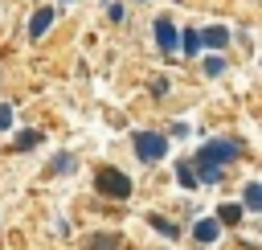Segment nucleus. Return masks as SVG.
<instances>
[{
  "label": "nucleus",
  "mask_w": 262,
  "mask_h": 250,
  "mask_svg": "<svg viewBox=\"0 0 262 250\" xmlns=\"http://www.w3.org/2000/svg\"><path fill=\"white\" fill-rule=\"evenodd\" d=\"M57 4H74V0H57Z\"/></svg>",
  "instance_id": "20"
},
{
  "label": "nucleus",
  "mask_w": 262,
  "mask_h": 250,
  "mask_svg": "<svg viewBox=\"0 0 262 250\" xmlns=\"http://www.w3.org/2000/svg\"><path fill=\"white\" fill-rule=\"evenodd\" d=\"M74 168H78V156H74V152H57V156L49 160L45 172H49V176H70Z\"/></svg>",
  "instance_id": "7"
},
{
  "label": "nucleus",
  "mask_w": 262,
  "mask_h": 250,
  "mask_svg": "<svg viewBox=\"0 0 262 250\" xmlns=\"http://www.w3.org/2000/svg\"><path fill=\"white\" fill-rule=\"evenodd\" d=\"M106 16H111L115 25H123V20H127V8H123L119 0H111V4H106Z\"/></svg>",
  "instance_id": "17"
},
{
  "label": "nucleus",
  "mask_w": 262,
  "mask_h": 250,
  "mask_svg": "<svg viewBox=\"0 0 262 250\" xmlns=\"http://www.w3.org/2000/svg\"><path fill=\"white\" fill-rule=\"evenodd\" d=\"M94 193H98V197H111V201H127V197H131V176L106 164V168L94 172Z\"/></svg>",
  "instance_id": "2"
},
{
  "label": "nucleus",
  "mask_w": 262,
  "mask_h": 250,
  "mask_svg": "<svg viewBox=\"0 0 262 250\" xmlns=\"http://www.w3.org/2000/svg\"><path fill=\"white\" fill-rule=\"evenodd\" d=\"M201 45H209V49H225V45H229V29H225V25H209V29H201Z\"/></svg>",
  "instance_id": "6"
},
{
  "label": "nucleus",
  "mask_w": 262,
  "mask_h": 250,
  "mask_svg": "<svg viewBox=\"0 0 262 250\" xmlns=\"http://www.w3.org/2000/svg\"><path fill=\"white\" fill-rule=\"evenodd\" d=\"M205 74L209 78H221L225 74V57H205Z\"/></svg>",
  "instance_id": "15"
},
{
  "label": "nucleus",
  "mask_w": 262,
  "mask_h": 250,
  "mask_svg": "<svg viewBox=\"0 0 262 250\" xmlns=\"http://www.w3.org/2000/svg\"><path fill=\"white\" fill-rule=\"evenodd\" d=\"M176 180H180L184 189H196V172H192V164H180V172H176Z\"/></svg>",
  "instance_id": "16"
},
{
  "label": "nucleus",
  "mask_w": 262,
  "mask_h": 250,
  "mask_svg": "<svg viewBox=\"0 0 262 250\" xmlns=\"http://www.w3.org/2000/svg\"><path fill=\"white\" fill-rule=\"evenodd\" d=\"M86 250H123V242H119V234H90Z\"/></svg>",
  "instance_id": "12"
},
{
  "label": "nucleus",
  "mask_w": 262,
  "mask_h": 250,
  "mask_svg": "<svg viewBox=\"0 0 262 250\" xmlns=\"http://www.w3.org/2000/svg\"><path fill=\"white\" fill-rule=\"evenodd\" d=\"M242 156V139L233 135H221V139H209L201 152H196V164H213V168H229L233 160Z\"/></svg>",
  "instance_id": "1"
},
{
  "label": "nucleus",
  "mask_w": 262,
  "mask_h": 250,
  "mask_svg": "<svg viewBox=\"0 0 262 250\" xmlns=\"http://www.w3.org/2000/svg\"><path fill=\"white\" fill-rule=\"evenodd\" d=\"M131 148H135V156H139L143 164H156V160L168 156V139H164L160 131H135V135H131Z\"/></svg>",
  "instance_id": "3"
},
{
  "label": "nucleus",
  "mask_w": 262,
  "mask_h": 250,
  "mask_svg": "<svg viewBox=\"0 0 262 250\" xmlns=\"http://www.w3.org/2000/svg\"><path fill=\"white\" fill-rule=\"evenodd\" d=\"M176 49H180L184 57H196V53H201V33H196V29L176 33Z\"/></svg>",
  "instance_id": "8"
},
{
  "label": "nucleus",
  "mask_w": 262,
  "mask_h": 250,
  "mask_svg": "<svg viewBox=\"0 0 262 250\" xmlns=\"http://www.w3.org/2000/svg\"><path fill=\"white\" fill-rule=\"evenodd\" d=\"M242 213H246V209H242L237 201H225V205H217V217H213V221H217V225H237Z\"/></svg>",
  "instance_id": "10"
},
{
  "label": "nucleus",
  "mask_w": 262,
  "mask_h": 250,
  "mask_svg": "<svg viewBox=\"0 0 262 250\" xmlns=\"http://www.w3.org/2000/svg\"><path fill=\"white\" fill-rule=\"evenodd\" d=\"M41 139H45V135H41L37 127H29V131H16V139H12V152H33Z\"/></svg>",
  "instance_id": "11"
},
{
  "label": "nucleus",
  "mask_w": 262,
  "mask_h": 250,
  "mask_svg": "<svg viewBox=\"0 0 262 250\" xmlns=\"http://www.w3.org/2000/svg\"><path fill=\"white\" fill-rule=\"evenodd\" d=\"M147 221H151V230H160L164 238H180V225H176V221H168V217H160V213L147 217Z\"/></svg>",
  "instance_id": "14"
},
{
  "label": "nucleus",
  "mask_w": 262,
  "mask_h": 250,
  "mask_svg": "<svg viewBox=\"0 0 262 250\" xmlns=\"http://www.w3.org/2000/svg\"><path fill=\"white\" fill-rule=\"evenodd\" d=\"M8 127H12V107L0 102V131H8Z\"/></svg>",
  "instance_id": "18"
},
{
  "label": "nucleus",
  "mask_w": 262,
  "mask_h": 250,
  "mask_svg": "<svg viewBox=\"0 0 262 250\" xmlns=\"http://www.w3.org/2000/svg\"><path fill=\"white\" fill-rule=\"evenodd\" d=\"M151 94L164 98V94H168V78H156V82H151Z\"/></svg>",
  "instance_id": "19"
},
{
  "label": "nucleus",
  "mask_w": 262,
  "mask_h": 250,
  "mask_svg": "<svg viewBox=\"0 0 262 250\" xmlns=\"http://www.w3.org/2000/svg\"><path fill=\"white\" fill-rule=\"evenodd\" d=\"M242 209H250V213H258V209H262V184H258V180H250V184H246V193H242Z\"/></svg>",
  "instance_id": "13"
},
{
  "label": "nucleus",
  "mask_w": 262,
  "mask_h": 250,
  "mask_svg": "<svg viewBox=\"0 0 262 250\" xmlns=\"http://www.w3.org/2000/svg\"><path fill=\"white\" fill-rule=\"evenodd\" d=\"M217 234H221V225H217L213 217H205V221H196V225H192V238H196V246H209V242H217Z\"/></svg>",
  "instance_id": "9"
},
{
  "label": "nucleus",
  "mask_w": 262,
  "mask_h": 250,
  "mask_svg": "<svg viewBox=\"0 0 262 250\" xmlns=\"http://www.w3.org/2000/svg\"><path fill=\"white\" fill-rule=\"evenodd\" d=\"M53 16H57V8L53 4H45V8H37L33 16H29V41H41L49 29H53Z\"/></svg>",
  "instance_id": "4"
},
{
  "label": "nucleus",
  "mask_w": 262,
  "mask_h": 250,
  "mask_svg": "<svg viewBox=\"0 0 262 250\" xmlns=\"http://www.w3.org/2000/svg\"><path fill=\"white\" fill-rule=\"evenodd\" d=\"M156 49L160 53H176V25L168 20V16H156Z\"/></svg>",
  "instance_id": "5"
}]
</instances>
